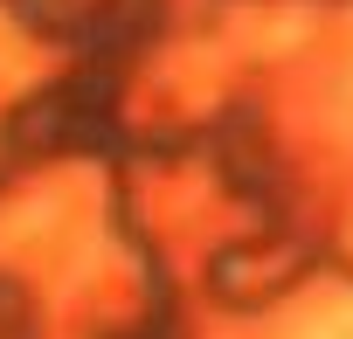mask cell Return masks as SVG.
<instances>
[{"mask_svg": "<svg viewBox=\"0 0 353 339\" xmlns=\"http://www.w3.org/2000/svg\"><path fill=\"white\" fill-rule=\"evenodd\" d=\"M312 339H353V311H339V318H325Z\"/></svg>", "mask_w": 353, "mask_h": 339, "instance_id": "6da1fadb", "label": "cell"}]
</instances>
